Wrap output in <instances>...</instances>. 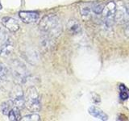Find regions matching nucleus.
Masks as SVG:
<instances>
[{"label":"nucleus","mask_w":129,"mask_h":121,"mask_svg":"<svg viewBox=\"0 0 129 121\" xmlns=\"http://www.w3.org/2000/svg\"><path fill=\"white\" fill-rule=\"evenodd\" d=\"M39 27L40 31L53 39L58 37L62 32L60 19L54 14L44 16L39 23Z\"/></svg>","instance_id":"f257e3e1"},{"label":"nucleus","mask_w":129,"mask_h":121,"mask_svg":"<svg viewBox=\"0 0 129 121\" xmlns=\"http://www.w3.org/2000/svg\"><path fill=\"white\" fill-rule=\"evenodd\" d=\"M25 107L32 112H37L40 110V95L36 87L30 86L27 89L24 94Z\"/></svg>","instance_id":"f03ea898"},{"label":"nucleus","mask_w":129,"mask_h":121,"mask_svg":"<svg viewBox=\"0 0 129 121\" xmlns=\"http://www.w3.org/2000/svg\"><path fill=\"white\" fill-rule=\"evenodd\" d=\"M116 11V3L114 1L109 2L104 7L103 11V21L106 27L111 28L115 23V15Z\"/></svg>","instance_id":"7ed1b4c3"},{"label":"nucleus","mask_w":129,"mask_h":121,"mask_svg":"<svg viewBox=\"0 0 129 121\" xmlns=\"http://www.w3.org/2000/svg\"><path fill=\"white\" fill-rule=\"evenodd\" d=\"M11 99L14 103V106L19 109H23L25 107V99H24V94L20 86L16 85L13 87L11 92Z\"/></svg>","instance_id":"20e7f679"},{"label":"nucleus","mask_w":129,"mask_h":121,"mask_svg":"<svg viewBox=\"0 0 129 121\" xmlns=\"http://www.w3.org/2000/svg\"><path fill=\"white\" fill-rule=\"evenodd\" d=\"M12 70H13L14 78L19 82H23L26 80L27 69L22 62H19V60L14 62L12 64Z\"/></svg>","instance_id":"39448f33"},{"label":"nucleus","mask_w":129,"mask_h":121,"mask_svg":"<svg viewBox=\"0 0 129 121\" xmlns=\"http://www.w3.org/2000/svg\"><path fill=\"white\" fill-rule=\"evenodd\" d=\"M19 16L22 22L24 23H33L39 19V13L36 11H21L19 12Z\"/></svg>","instance_id":"423d86ee"},{"label":"nucleus","mask_w":129,"mask_h":121,"mask_svg":"<svg viewBox=\"0 0 129 121\" xmlns=\"http://www.w3.org/2000/svg\"><path fill=\"white\" fill-rule=\"evenodd\" d=\"M3 27L11 32H16L19 29V24L18 23L17 20L10 16H5L1 20Z\"/></svg>","instance_id":"0eeeda50"},{"label":"nucleus","mask_w":129,"mask_h":121,"mask_svg":"<svg viewBox=\"0 0 129 121\" xmlns=\"http://www.w3.org/2000/svg\"><path fill=\"white\" fill-rule=\"evenodd\" d=\"M88 112L90 115H92L94 118L103 120V121H106L108 120V115L105 113L103 110H101L100 108L97 107L95 106H91L88 108Z\"/></svg>","instance_id":"6e6552de"},{"label":"nucleus","mask_w":129,"mask_h":121,"mask_svg":"<svg viewBox=\"0 0 129 121\" xmlns=\"http://www.w3.org/2000/svg\"><path fill=\"white\" fill-rule=\"evenodd\" d=\"M13 51V42L10 38L6 42L0 44V55L3 56H8Z\"/></svg>","instance_id":"1a4fd4ad"},{"label":"nucleus","mask_w":129,"mask_h":121,"mask_svg":"<svg viewBox=\"0 0 129 121\" xmlns=\"http://www.w3.org/2000/svg\"><path fill=\"white\" fill-rule=\"evenodd\" d=\"M67 29L70 34L76 35L81 32L82 27H81L80 23L76 19H70L69 20V22L67 23Z\"/></svg>","instance_id":"9d476101"},{"label":"nucleus","mask_w":129,"mask_h":121,"mask_svg":"<svg viewBox=\"0 0 129 121\" xmlns=\"http://www.w3.org/2000/svg\"><path fill=\"white\" fill-rule=\"evenodd\" d=\"M8 119L11 121H19L21 120V113H20V109L18 107H14L10 111L9 114H8Z\"/></svg>","instance_id":"9b49d317"},{"label":"nucleus","mask_w":129,"mask_h":121,"mask_svg":"<svg viewBox=\"0 0 129 121\" xmlns=\"http://www.w3.org/2000/svg\"><path fill=\"white\" fill-rule=\"evenodd\" d=\"M14 107H15L14 106V103H13V102H12L11 99L8 100V101H6V102H4V103H3L1 104V111H2V113H3V115H8L10 111Z\"/></svg>","instance_id":"f8f14e48"},{"label":"nucleus","mask_w":129,"mask_h":121,"mask_svg":"<svg viewBox=\"0 0 129 121\" xmlns=\"http://www.w3.org/2000/svg\"><path fill=\"white\" fill-rule=\"evenodd\" d=\"M92 11L91 9V5L87 3H85L80 8V12H81V15L82 16L83 18H87L90 15V13Z\"/></svg>","instance_id":"ddd939ff"},{"label":"nucleus","mask_w":129,"mask_h":121,"mask_svg":"<svg viewBox=\"0 0 129 121\" xmlns=\"http://www.w3.org/2000/svg\"><path fill=\"white\" fill-rule=\"evenodd\" d=\"M8 75V69L3 63H0V82H5L7 78Z\"/></svg>","instance_id":"4468645a"},{"label":"nucleus","mask_w":129,"mask_h":121,"mask_svg":"<svg viewBox=\"0 0 129 121\" xmlns=\"http://www.w3.org/2000/svg\"><path fill=\"white\" fill-rule=\"evenodd\" d=\"M104 7L105 6L103 3H96L93 6H91V9H92V11L94 12L95 15H101L104 10Z\"/></svg>","instance_id":"2eb2a0df"},{"label":"nucleus","mask_w":129,"mask_h":121,"mask_svg":"<svg viewBox=\"0 0 129 121\" xmlns=\"http://www.w3.org/2000/svg\"><path fill=\"white\" fill-rule=\"evenodd\" d=\"M21 120L23 121H39L40 120V116L38 114L32 113V114L27 115L25 116L22 117Z\"/></svg>","instance_id":"dca6fc26"},{"label":"nucleus","mask_w":129,"mask_h":121,"mask_svg":"<svg viewBox=\"0 0 129 121\" xmlns=\"http://www.w3.org/2000/svg\"><path fill=\"white\" fill-rule=\"evenodd\" d=\"M119 89H120V95L119 97L122 100H126L128 99L129 97V93L127 90V88L125 87L123 85H120L119 86Z\"/></svg>","instance_id":"f3484780"},{"label":"nucleus","mask_w":129,"mask_h":121,"mask_svg":"<svg viewBox=\"0 0 129 121\" xmlns=\"http://www.w3.org/2000/svg\"><path fill=\"white\" fill-rule=\"evenodd\" d=\"M92 101L94 103H99L101 102V98L99 95H97L96 93H92Z\"/></svg>","instance_id":"a211bd4d"},{"label":"nucleus","mask_w":129,"mask_h":121,"mask_svg":"<svg viewBox=\"0 0 129 121\" xmlns=\"http://www.w3.org/2000/svg\"><path fill=\"white\" fill-rule=\"evenodd\" d=\"M125 33H126V36H129V23H127V24L126 31H125Z\"/></svg>","instance_id":"6ab92c4d"},{"label":"nucleus","mask_w":129,"mask_h":121,"mask_svg":"<svg viewBox=\"0 0 129 121\" xmlns=\"http://www.w3.org/2000/svg\"><path fill=\"white\" fill-rule=\"evenodd\" d=\"M3 9V6H2V4H1V3H0V11H1Z\"/></svg>","instance_id":"aec40b11"}]
</instances>
